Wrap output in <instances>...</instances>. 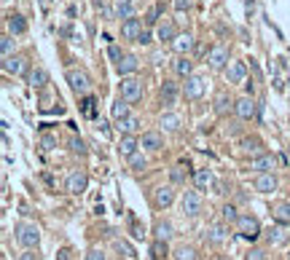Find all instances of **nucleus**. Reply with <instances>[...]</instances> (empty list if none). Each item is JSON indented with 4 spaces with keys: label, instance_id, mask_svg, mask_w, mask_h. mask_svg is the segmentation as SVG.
Returning a JSON list of instances; mask_svg holds the SVG:
<instances>
[{
    "label": "nucleus",
    "instance_id": "obj_1",
    "mask_svg": "<svg viewBox=\"0 0 290 260\" xmlns=\"http://www.w3.org/2000/svg\"><path fill=\"white\" fill-rule=\"evenodd\" d=\"M17 239L22 247H27V249H33L41 244V231H38V225L33 223H19L17 225Z\"/></svg>",
    "mask_w": 290,
    "mask_h": 260
},
{
    "label": "nucleus",
    "instance_id": "obj_2",
    "mask_svg": "<svg viewBox=\"0 0 290 260\" xmlns=\"http://www.w3.org/2000/svg\"><path fill=\"white\" fill-rule=\"evenodd\" d=\"M67 83H70V89H73L78 97L89 94V89H91V78L86 75L83 70H67Z\"/></svg>",
    "mask_w": 290,
    "mask_h": 260
},
{
    "label": "nucleus",
    "instance_id": "obj_3",
    "mask_svg": "<svg viewBox=\"0 0 290 260\" xmlns=\"http://www.w3.org/2000/svg\"><path fill=\"white\" fill-rule=\"evenodd\" d=\"M237 228H239L242 239L255 241L258 236H261V223H258L255 217H250V215H239V220H237Z\"/></svg>",
    "mask_w": 290,
    "mask_h": 260
},
{
    "label": "nucleus",
    "instance_id": "obj_4",
    "mask_svg": "<svg viewBox=\"0 0 290 260\" xmlns=\"http://www.w3.org/2000/svg\"><path fill=\"white\" fill-rule=\"evenodd\" d=\"M121 97L127 102H140L143 99V83L137 81V78H124L121 81Z\"/></svg>",
    "mask_w": 290,
    "mask_h": 260
},
{
    "label": "nucleus",
    "instance_id": "obj_5",
    "mask_svg": "<svg viewBox=\"0 0 290 260\" xmlns=\"http://www.w3.org/2000/svg\"><path fill=\"white\" fill-rule=\"evenodd\" d=\"M234 113H237L242 121H253V118L258 115V105L253 102V97H242V99H237V105H234Z\"/></svg>",
    "mask_w": 290,
    "mask_h": 260
},
{
    "label": "nucleus",
    "instance_id": "obj_6",
    "mask_svg": "<svg viewBox=\"0 0 290 260\" xmlns=\"http://www.w3.org/2000/svg\"><path fill=\"white\" fill-rule=\"evenodd\" d=\"M185 97L188 99H199L202 97V94H205L207 91V81H205V78H202V75H188L185 78Z\"/></svg>",
    "mask_w": 290,
    "mask_h": 260
},
{
    "label": "nucleus",
    "instance_id": "obj_7",
    "mask_svg": "<svg viewBox=\"0 0 290 260\" xmlns=\"http://www.w3.org/2000/svg\"><path fill=\"white\" fill-rule=\"evenodd\" d=\"M180 207H183V215L197 217L199 212H202V196L194 193V191H188V193L183 196V201H180Z\"/></svg>",
    "mask_w": 290,
    "mask_h": 260
},
{
    "label": "nucleus",
    "instance_id": "obj_8",
    "mask_svg": "<svg viewBox=\"0 0 290 260\" xmlns=\"http://www.w3.org/2000/svg\"><path fill=\"white\" fill-rule=\"evenodd\" d=\"M274 167H277V156H271V153H261V156H255V159H250V169L253 172H271Z\"/></svg>",
    "mask_w": 290,
    "mask_h": 260
},
{
    "label": "nucleus",
    "instance_id": "obj_9",
    "mask_svg": "<svg viewBox=\"0 0 290 260\" xmlns=\"http://www.w3.org/2000/svg\"><path fill=\"white\" fill-rule=\"evenodd\" d=\"M86 185H89V177H86L83 172H73V175L67 177V193H73V196H81L86 191Z\"/></svg>",
    "mask_w": 290,
    "mask_h": 260
},
{
    "label": "nucleus",
    "instance_id": "obj_10",
    "mask_svg": "<svg viewBox=\"0 0 290 260\" xmlns=\"http://www.w3.org/2000/svg\"><path fill=\"white\" fill-rule=\"evenodd\" d=\"M153 201H156V207H159V209H167L169 204L175 201V188H172V185H161V188H156Z\"/></svg>",
    "mask_w": 290,
    "mask_h": 260
},
{
    "label": "nucleus",
    "instance_id": "obj_11",
    "mask_svg": "<svg viewBox=\"0 0 290 260\" xmlns=\"http://www.w3.org/2000/svg\"><path fill=\"white\" fill-rule=\"evenodd\" d=\"M255 191L258 193H274L277 191V177H274L271 172H261V175L255 177Z\"/></svg>",
    "mask_w": 290,
    "mask_h": 260
},
{
    "label": "nucleus",
    "instance_id": "obj_12",
    "mask_svg": "<svg viewBox=\"0 0 290 260\" xmlns=\"http://www.w3.org/2000/svg\"><path fill=\"white\" fill-rule=\"evenodd\" d=\"M143 30H145V27H143V22L132 17V19H124L121 35L127 38V41H135V43H137V38H140V33H143Z\"/></svg>",
    "mask_w": 290,
    "mask_h": 260
},
{
    "label": "nucleus",
    "instance_id": "obj_13",
    "mask_svg": "<svg viewBox=\"0 0 290 260\" xmlns=\"http://www.w3.org/2000/svg\"><path fill=\"white\" fill-rule=\"evenodd\" d=\"M207 62H210V67H213V70H223L226 65H229V49H223V46L213 49V51H210V57H207Z\"/></svg>",
    "mask_w": 290,
    "mask_h": 260
},
{
    "label": "nucleus",
    "instance_id": "obj_14",
    "mask_svg": "<svg viewBox=\"0 0 290 260\" xmlns=\"http://www.w3.org/2000/svg\"><path fill=\"white\" fill-rule=\"evenodd\" d=\"M3 70H6V73H11V75H25L27 73V59L25 57H6Z\"/></svg>",
    "mask_w": 290,
    "mask_h": 260
},
{
    "label": "nucleus",
    "instance_id": "obj_15",
    "mask_svg": "<svg viewBox=\"0 0 290 260\" xmlns=\"http://www.w3.org/2000/svg\"><path fill=\"white\" fill-rule=\"evenodd\" d=\"M137 67H140V59L137 57H132V54H124L121 62H116V70H119V75H132V73H137Z\"/></svg>",
    "mask_w": 290,
    "mask_h": 260
},
{
    "label": "nucleus",
    "instance_id": "obj_16",
    "mask_svg": "<svg viewBox=\"0 0 290 260\" xmlns=\"http://www.w3.org/2000/svg\"><path fill=\"white\" fill-rule=\"evenodd\" d=\"M226 78H229V83H242L247 78V65L245 62H231L229 70H226Z\"/></svg>",
    "mask_w": 290,
    "mask_h": 260
},
{
    "label": "nucleus",
    "instance_id": "obj_17",
    "mask_svg": "<svg viewBox=\"0 0 290 260\" xmlns=\"http://www.w3.org/2000/svg\"><path fill=\"white\" fill-rule=\"evenodd\" d=\"M172 49H175L177 57H185V54L194 49V35H188V33L185 35H177L175 41H172Z\"/></svg>",
    "mask_w": 290,
    "mask_h": 260
},
{
    "label": "nucleus",
    "instance_id": "obj_18",
    "mask_svg": "<svg viewBox=\"0 0 290 260\" xmlns=\"http://www.w3.org/2000/svg\"><path fill=\"white\" fill-rule=\"evenodd\" d=\"M137 148H140V143H137L135 135H124L121 137V145H119V153L124 156V159H129V156L137 153Z\"/></svg>",
    "mask_w": 290,
    "mask_h": 260
},
{
    "label": "nucleus",
    "instance_id": "obj_19",
    "mask_svg": "<svg viewBox=\"0 0 290 260\" xmlns=\"http://www.w3.org/2000/svg\"><path fill=\"white\" fill-rule=\"evenodd\" d=\"M140 148H145V151H161V148H164L161 135H159V132H145L143 140H140Z\"/></svg>",
    "mask_w": 290,
    "mask_h": 260
},
{
    "label": "nucleus",
    "instance_id": "obj_20",
    "mask_svg": "<svg viewBox=\"0 0 290 260\" xmlns=\"http://www.w3.org/2000/svg\"><path fill=\"white\" fill-rule=\"evenodd\" d=\"M116 17L119 19H132L135 17V0H116Z\"/></svg>",
    "mask_w": 290,
    "mask_h": 260
},
{
    "label": "nucleus",
    "instance_id": "obj_21",
    "mask_svg": "<svg viewBox=\"0 0 290 260\" xmlns=\"http://www.w3.org/2000/svg\"><path fill=\"white\" fill-rule=\"evenodd\" d=\"M9 33H11V35H25V33H27V22H25V17H19V14L9 17Z\"/></svg>",
    "mask_w": 290,
    "mask_h": 260
},
{
    "label": "nucleus",
    "instance_id": "obj_22",
    "mask_svg": "<svg viewBox=\"0 0 290 260\" xmlns=\"http://www.w3.org/2000/svg\"><path fill=\"white\" fill-rule=\"evenodd\" d=\"M161 99H164V105H175V99H177V83L164 81V86H161Z\"/></svg>",
    "mask_w": 290,
    "mask_h": 260
},
{
    "label": "nucleus",
    "instance_id": "obj_23",
    "mask_svg": "<svg viewBox=\"0 0 290 260\" xmlns=\"http://www.w3.org/2000/svg\"><path fill=\"white\" fill-rule=\"evenodd\" d=\"M27 78H30V86H33V89H43V86L49 83V73H46V70H41V67H35Z\"/></svg>",
    "mask_w": 290,
    "mask_h": 260
},
{
    "label": "nucleus",
    "instance_id": "obj_24",
    "mask_svg": "<svg viewBox=\"0 0 290 260\" xmlns=\"http://www.w3.org/2000/svg\"><path fill=\"white\" fill-rule=\"evenodd\" d=\"M140 129V118L137 115H127L119 121V132H124V135H135V132Z\"/></svg>",
    "mask_w": 290,
    "mask_h": 260
},
{
    "label": "nucleus",
    "instance_id": "obj_25",
    "mask_svg": "<svg viewBox=\"0 0 290 260\" xmlns=\"http://www.w3.org/2000/svg\"><path fill=\"white\" fill-rule=\"evenodd\" d=\"M194 183H197L199 191H207V188L213 185V172H210V169H197V175H194Z\"/></svg>",
    "mask_w": 290,
    "mask_h": 260
},
{
    "label": "nucleus",
    "instance_id": "obj_26",
    "mask_svg": "<svg viewBox=\"0 0 290 260\" xmlns=\"http://www.w3.org/2000/svg\"><path fill=\"white\" fill-rule=\"evenodd\" d=\"M177 38V30H175V25L167 19V22H161L159 25V41H167V43H172Z\"/></svg>",
    "mask_w": 290,
    "mask_h": 260
},
{
    "label": "nucleus",
    "instance_id": "obj_27",
    "mask_svg": "<svg viewBox=\"0 0 290 260\" xmlns=\"http://www.w3.org/2000/svg\"><path fill=\"white\" fill-rule=\"evenodd\" d=\"M175 73H177L180 78H188V75L194 73V62L188 59V54H185V57H177V62H175Z\"/></svg>",
    "mask_w": 290,
    "mask_h": 260
},
{
    "label": "nucleus",
    "instance_id": "obj_28",
    "mask_svg": "<svg viewBox=\"0 0 290 260\" xmlns=\"http://www.w3.org/2000/svg\"><path fill=\"white\" fill-rule=\"evenodd\" d=\"M129 105H132V102H127V99H116V105H113V118H116V121H121V118H127L129 115Z\"/></svg>",
    "mask_w": 290,
    "mask_h": 260
},
{
    "label": "nucleus",
    "instance_id": "obj_29",
    "mask_svg": "<svg viewBox=\"0 0 290 260\" xmlns=\"http://www.w3.org/2000/svg\"><path fill=\"white\" fill-rule=\"evenodd\" d=\"M159 123H161L167 132H177V129H180V118H177L175 113H164Z\"/></svg>",
    "mask_w": 290,
    "mask_h": 260
},
{
    "label": "nucleus",
    "instance_id": "obj_30",
    "mask_svg": "<svg viewBox=\"0 0 290 260\" xmlns=\"http://www.w3.org/2000/svg\"><path fill=\"white\" fill-rule=\"evenodd\" d=\"M234 105H237V102H231L229 97H226V94H221V97L215 99V113H218V115H226Z\"/></svg>",
    "mask_w": 290,
    "mask_h": 260
},
{
    "label": "nucleus",
    "instance_id": "obj_31",
    "mask_svg": "<svg viewBox=\"0 0 290 260\" xmlns=\"http://www.w3.org/2000/svg\"><path fill=\"white\" fill-rule=\"evenodd\" d=\"M274 220L282 225H290V204H279V207L274 209Z\"/></svg>",
    "mask_w": 290,
    "mask_h": 260
},
{
    "label": "nucleus",
    "instance_id": "obj_32",
    "mask_svg": "<svg viewBox=\"0 0 290 260\" xmlns=\"http://www.w3.org/2000/svg\"><path fill=\"white\" fill-rule=\"evenodd\" d=\"M226 233H229V231H226V225H213V228H210V241L221 244V241H226Z\"/></svg>",
    "mask_w": 290,
    "mask_h": 260
},
{
    "label": "nucleus",
    "instance_id": "obj_33",
    "mask_svg": "<svg viewBox=\"0 0 290 260\" xmlns=\"http://www.w3.org/2000/svg\"><path fill=\"white\" fill-rule=\"evenodd\" d=\"M221 215H223L226 223H237V220H239V212H237V207H234V204H226V207L221 209Z\"/></svg>",
    "mask_w": 290,
    "mask_h": 260
},
{
    "label": "nucleus",
    "instance_id": "obj_34",
    "mask_svg": "<svg viewBox=\"0 0 290 260\" xmlns=\"http://www.w3.org/2000/svg\"><path fill=\"white\" fill-rule=\"evenodd\" d=\"M175 260H197V249L194 247H177L175 249Z\"/></svg>",
    "mask_w": 290,
    "mask_h": 260
},
{
    "label": "nucleus",
    "instance_id": "obj_35",
    "mask_svg": "<svg viewBox=\"0 0 290 260\" xmlns=\"http://www.w3.org/2000/svg\"><path fill=\"white\" fill-rule=\"evenodd\" d=\"M169 236H172V223H167V220H164V223H156V239L167 241Z\"/></svg>",
    "mask_w": 290,
    "mask_h": 260
},
{
    "label": "nucleus",
    "instance_id": "obj_36",
    "mask_svg": "<svg viewBox=\"0 0 290 260\" xmlns=\"http://www.w3.org/2000/svg\"><path fill=\"white\" fill-rule=\"evenodd\" d=\"M0 51H3V57H11V51H14V35H3L0 38Z\"/></svg>",
    "mask_w": 290,
    "mask_h": 260
},
{
    "label": "nucleus",
    "instance_id": "obj_37",
    "mask_svg": "<svg viewBox=\"0 0 290 260\" xmlns=\"http://www.w3.org/2000/svg\"><path fill=\"white\" fill-rule=\"evenodd\" d=\"M129 164H132V169H135V172H143V169L148 167V161H145V156H143V153L129 156Z\"/></svg>",
    "mask_w": 290,
    "mask_h": 260
},
{
    "label": "nucleus",
    "instance_id": "obj_38",
    "mask_svg": "<svg viewBox=\"0 0 290 260\" xmlns=\"http://www.w3.org/2000/svg\"><path fill=\"white\" fill-rule=\"evenodd\" d=\"M242 151L258 153V151H261V140H258V137H247V140H242Z\"/></svg>",
    "mask_w": 290,
    "mask_h": 260
},
{
    "label": "nucleus",
    "instance_id": "obj_39",
    "mask_svg": "<svg viewBox=\"0 0 290 260\" xmlns=\"http://www.w3.org/2000/svg\"><path fill=\"white\" fill-rule=\"evenodd\" d=\"M287 241V236L282 233V228H271V233H269V244H285Z\"/></svg>",
    "mask_w": 290,
    "mask_h": 260
},
{
    "label": "nucleus",
    "instance_id": "obj_40",
    "mask_svg": "<svg viewBox=\"0 0 290 260\" xmlns=\"http://www.w3.org/2000/svg\"><path fill=\"white\" fill-rule=\"evenodd\" d=\"M161 11H164L161 6H153V9L148 11V17H145V27H153V25H156V19H159V14H161Z\"/></svg>",
    "mask_w": 290,
    "mask_h": 260
},
{
    "label": "nucleus",
    "instance_id": "obj_41",
    "mask_svg": "<svg viewBox=\"0 0 290 260\" xmlns=\"http://www.w3.org/2000/svg\"><path fill=\"white\" fill-rule=\"evenodd\" d=\"M70 151L78 153V156H86V145H83V140H81V137H73V140H70Z\"/></svg>",
    "mask_w": 290,
    "mask_h": 260
},
{
    "label": "nucleus",
    "instance_id": "obj_42",
    "mask_svg": "<svg viewBox=\"0 0 290 260\" xmlns=\"http://www.w3.org/2000/svg\"><path fill=\"white\" fill-rule=\"evenodd\" d=\"M151 252H153V257H164V255H167V241H164V239H156Z\"/></svg>",
    "mask_w": 290,
    "mask_h": 260
},
{
    "label": "nucleus",
    "instance_id": "obj_43",
    "mask_svg": "<svg viewBox=\"0 0 290 260\" xmlns=\"http://www.w3.org/2000/svg\"><path fill=\"white\" fill-rule=\"evenodd\" d=\"M116 249H119V252H124V257H129V260L135 257V249H132L127 241H116Z\"/></svg>",
    "mask_w": 290,
    "mask_h": 260
},
{
    "label": "nucleus",
    "instance_id": "obj_44",
    "mask_svg": "<svg viewBox=\"0 0 290 260\" xmlns=\"http://www.w3.org/2000/svg\"><path fill=\"white\" fill-rule=\"evenodd\" d=\"M83 260H105V252L103 249H89Z\"/></svg>",
    "mask_w": 290,
    "mask_h": 260
},
{
    "label": "nucleus",
    "instance_id": "obj_45",
    "mask_svg": "<svg viewBox=\"0 0 290 260\" xmlns=\"http://www.w3.org/2000/svg\"><path fill=\"white\" fill-rule=\"evenodd\" d=\"M108 57H111L113 62H121V57H124V54H121V49H119V46H111V49H108Z\"/></svg>",
    "mask_w": 290,
    "mask_h": 260
},
{
    "label": "nucleus",
    "instance_id": "obj_46",
    "mask_svg": "<svg viewBox=\"0 0 290 260\" xmlns=\"http://www.w3.org/2000/svg\"><path fill=\"white\" fill-rule=\"evenodd\" d=\"M137 43H143V46H148V43H151V30H143V33H140V38H137Z\"/></svg>",
    "mask_w": 290,
    "mask_h": 260
},
{
    "label": "nucleus",
    "instance_id": "obj_47",
    "mask_svg": "<svg viewBox=\"0 0 290 260\" xmlns=\"http://www.w3.org/2000/svg\"><path fill=\"white\" fill-rule=\"evenodd\" d=\"M91 105H94V99H91V97H86V99H83V105H81V110H83L86 115H94V113H91Z\"/></svg>",
    "mask_w": 290,
    "mask_h": 260
},
{
    "label": "nucleus",
    "instance_id": "obj_48",
    "mask_svg": "<svg viewBox=\"0 0 290 260\" xmlns=\"http://www.w3.org/2000/svg\"><path fill=\"white\" fill-rule=\"evenodd\" d=\"M175 9L177 11H188L191 9V0H175Z\"/></svg>",
    "mask_w": 290,
    "mask_h": 260
},
{
    "label": "nucleus",
    "instance_id": "obj_49",
    "mask_svg": "<svg viewBox=\"0 0 290 260\" xmlns=\"http://www.w3.org/2000/svg\"><path fill=\"white\" fill-rule=\"evenodd\" d=\"M22 260H41V255H38V252H35V247H33V249H27L25 255H22Z\"/></svg>",
    "mask_w": 290,
    "mask_h": 260
},
{
    "label": "nucleus",
    "instance_id": "obj_50",
    "mask_svg": "<svg viewBox=\"0 0 290 260\" xmlns=\"http://www.w3.org/2000/svg\"><path fill=\"white\" fill-rule=\"evenodd\" d=\"M247 260H266V255H263V249H253L247 255Z\"/></svg>",
    "mask_w": 290,
    "mask_h": 260
},
{
    "label": "nucleus",
    "instance_id": "obj_51",
    "mask_svg": "<svg viewBox=\"0 0 290 260\" xmlns=\"http://www.w3.org/2000/svg\"><path fill=\"white\" fill-rule=\"evenodd\" d=\"M54 145H57V140H54V137H43V148H46V151H51Z\"/></svg>",
    "mask_w": 290,
    "mask_h": 260
},
{
    "label": "nucleus",
    "instance_id": "obj_52",
    "mask_svg": "<svg viewBox=\"0 0 290 260\" xmlns=\"http://www.w3.org/2000/svg\"><path fill=\"white\" fill-rule=\"evenodd\" d=\"M172 183H183V172L180 169H172Z\"/></svg>",
    "mask_w": 290,
    "mask_h": 260
},
{
    "label": "nucleus",
    "instance_id": "obj_53",
    "mask_svg": "<svg viewBox=\"0 0 290 260\" xmlns=\"http://www.w3.org/2000/svg\"><path fill=\"white\" fill-rule=\"evenodd\" d=\"M245 91H247V97H253V91H255V83H253V81H247V83H245Z\"/></svg>",
    "mask_w": 290,
    "mask_h": 260
},
{
    "label": "nucleus",
    "instance_id": "obj_54",
    "mask_svg": "<svg viewBox=\"0 0 290 260\" xmlns=\"http://www.w3.org/2000/svg\"><path fill=\"white\" fill-rule=\"evenodd\" d=\"M59 260H70V249H62L59 252Z\"/></svg>",
    "mask_w": 290,
    "mask_h": 260
},
{
    "label": "nucleus",
    "instance_id": "obj_55",
    "mask_svg": "<svg viewBox=\"0 0 290 260\" xmlns=\"http://www.w3.org/2000/svg\"><path fill=\"white\" fill-rule=\"evenodd\" d=\"M41 6H43V9H49V6H51V0H41Z\"/></svg>",
    "mask_w": 290,
    "mask_h": 260
}]
</instances>
